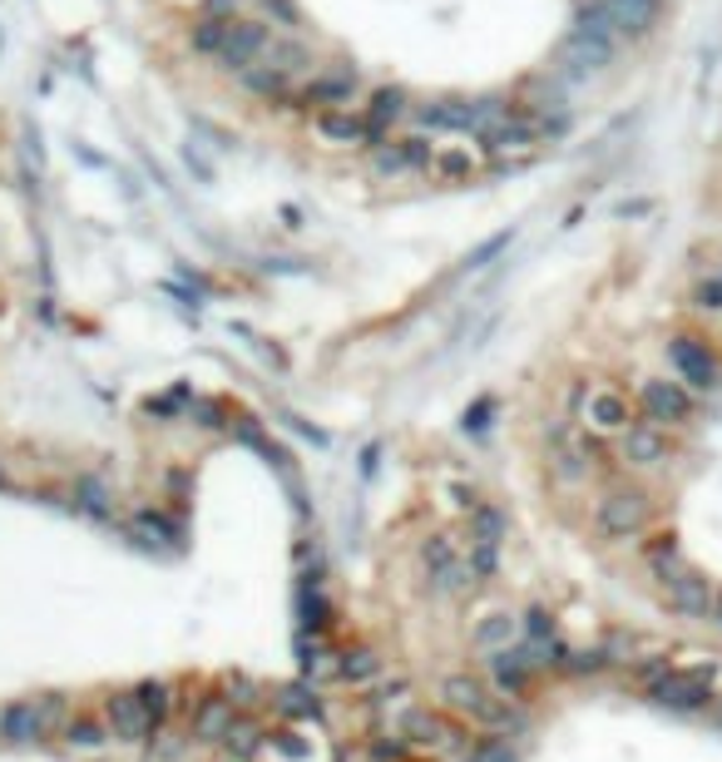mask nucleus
<instances>
[{
  "instance_id": "nucleus-36",
  "label": "nucleus",
  "mask_w": 722,
  "mask_h": 762,
  "mask_svg": "<svg viewBox=\"0 0 722 762\" xmlns=\"http://www.w3.org/2000/svg\"><path fill=\"white\" fill-rule=\"evenodd\" d=\"M188 748H193V738L178 732V728H168V722L154 732V738H148V758H154V762H178Z\"/></svg>"
},
{
  "instance_id": "nucleus-9",
  "label": "nucleus",
  "mask_w": 722,
  "mask_h": 762,
  "mask_svg": "<svg viewBox=\"0 0 722 762\" xmlns=\"http://www.w3.org/2000/svg\"><path fill=\"white\" fill-rule=\"evenodd\" d=\"M638 411L643 421L663 426V431H678V426L692 421V391L682 382H668V376H648L638 386Z\"/></svg>"
},
{
  "instance_id": "nucleus-3",
  "label": "nucleus",
  "mask_w": 722,
  "mask_h": 762,
  "mask_svg": "<svg viewBox=\"0 0 722 762\" xmlns=\"http://www.w3.org/2000/svg\"><path fill=\"white\" fill-rule=\"evenodd\" d=\"M356 95H362V69H356L352 59H332V65L312 69V75L297 85L292 104L312 119V114H322V109H352Z\"/></svg>"
},
{
  "instance_id": "nucleus-26",
  "label": "nucleus",
  "mask_w": 722,
  "mask_h": 762,
  "mask_svg": "<svg viewBox=\"0 0 722 762\" xmlns=\"http://www.w3.org/2000/svg\"><path fill=\"white\" fill-rule=\"evenodd\" d=\"M643 564H648L653 584H668V579H678V574L688 570V560H682V550H678L673 534H653V540L643 544Z\"/></svg>"
},
{
  "instance_id": "nucleus-15",
  "label": "nucleus",
  "mask_w": 722,
  "mask_h": 762,
  "mask_svg": "<svg viewBox=\"0 0 722 762\" xmlns=\"http://www.w3.org/2000/svg\"><path fill=\"white\" fill-rule=\"evenodd\" d=\"M312 134L322 139L326 148H366V154L376 148V134H371V124H366L362 104H352V109H322V114H312Z\"/></svg>"
},
{
  "instance_id": "nucleus-27",
  "label": "nucleus",
  "mask_w": 722,
  "mask_h": 762,
  "mask_svg": "<svg viewBox=\"0 0 722 762\" xmlns=\"http://www.w3.org/2000/svg\"><path fill=\"white\" fill-rule=\"evenodd\" d=\"M569 35H574V40H593V45H609V49H619V30H613L609 5H603V0H593V5H584L579 15H574Z\"/></svg>"
},
{
  "instance_id": "nucleus-25",
  "label": "nucleus",
  "mask_w": 722,
  "mask_h": 762,
  "mask_svg": "<svg viewBox=\"0 0 722 762\" xmlns=\"http://www.w3.org/2000/svg\"><path fill=\"white\" fill-rule=\"evenodd\" d=\"M381 653L371 649V643H346L342 653H336V663H332V673L342 683H352V688H362V683H371V678H381Z\"/></svg>"
},
{
  "instance_id": "nucleus-47",
  "label": "nucleus",
  "mask_w": 722,
  "mask_h": 762,
  "mask_svg": "<svg viewBox=\"0 0 722 762\" xmlns=\"http://www.w3.org/2000/svg\"><path fill=\"white\" fill-rule=\"evenodd\" d=\"M708 623H712V629H718V633H722V589H718V594H712V614H708Z\"/></svg>"
},
{
  "instance_id": "nucleus-30",
  "label": "nucleus",
  "mask_w": 722,
  "mask_h": 762,
  "mask_svg": "<svg viewBox=\"0 0 722 762\" xmlns=\"http://www.w3.org/2000/svg\"><path fill=\"white\" fill-rule=\"evenodd\" d=\"M273 708L282 713V718H316V713H322V698H316L312 683H287V688L273 693Z\"/></svg>"
},
{
  "instance_id": "nucleus-49",
  "label": "nucleus",
  "mask_w": 722,
  "mask_h": 762,
  "mask_svg": "<svg viewBox=\"0 0 722 762\" xmlns=\"http://www.w3.org/2000/svg\"><path fill=\"white\" fill-rule=\"evenodd\" d=\"M455 762H480V758H475V752H470V758H455Z\"/></svg>"
},
{
  "instance_id": "nucleus-45",
  "label": "nucleus",
  "mask_w": 722,
  "mask_h": 762,
  "mask_svg": "<svg viewBox=\"0 0 722 762\" xmlns=\"http://www.w3.org/2000/svg\"><path fill=\"white\" fill-rule=\"evenodd\" d=\"M451 500H455V505H460V510H465V515H470V510H475V505H480V490H475V485H451Z\"/></svg>"
},
{
  "instance_id": "nucleus-43",
  "label": "nucleus",
  "mask_w": 722,
  "mask_h": 762,
  "mask_svg": "<svg viewBox=\"0 0 722 762\" xmlns=\"http://www.w3.org/2000/svg\"><path fill=\"white\" fill-rule=\"evenodd\" d=\"M663 673H673V663H668V659H648V663H633V683H638L643 693H648L653 683L663 678Z\"/></svg>"
},
{
  "instance_id": "nucleus-18",
  "label": "nucleus",
  "mask_w": 722,
  "mask_h": 762,
  "mask_svg": "<svg viewBox=\"0 0 722 762\" xmlns=\"http://www.w3.org/2000/svg\"><path fill=\"white\" fill-rule=\"evenodd\" d=\"M0 742H5V748H35V742H49L40 698H10L5 708H0Z\"/></svg>"
},
{
  "instance_id": "nucleus-35",
  "label": "nucleus",
  "mask_w": 722,
  "mask_h": 762,
  "mask_svg": "<svg viewBox=\"0 0 722 762\" xmlns=\"http://www.w3.org/2000/svg\"><path fill=\"white\" fill-rule=\"evenodd\" d=\"M223 693L233 698V708H237V713H257L267 698H273V693H267L257 678H247V673H233V678L223 683Z\"/></svg>"
},
{
  "instance_id": "nucleus-13",
  "label": "nucleus",
  "mask_w": 722,
  "mask_h": 762,
  "mask_svg": "<svg viewBox=\"0 0 722 762\" xmlns=\"http://www.w3.org/2000/svg\"><path fill=\"white\" fill-rule=\"evenodd\" d=\"M267 40H273V25H263L257 15H237L233 25H227V40H223V49H218L213 65L223 69V75H243L247 65L263 59Z\"/></svg>"
},
{
  "instance_id": "nucleus-7",
  "label": "nucleus",
  "mask_w": 722,
  "mask_h": 762,
  "mask_svg": "<svg viewBox=\"0 0 722 762\" xmlns=\"http://www.w3.org/2000/svg\"><path fill=\"white\" fill-rule=\"evenodd\" d=\"M534 678H540V669L530 663L524 643H504V649L485 653V683H490L500 698L524 703V698H530V688H534Z\"/></svg>"
},
{
  "instance_id": "nucleus-33",
  "label": "nucleus",
  "mask_w": 722,
  "mask_h": 762,
  "mask_svg": "<svg viewBox=\"0 0 722 762\" xmlns=\"http://www.w3.org/2000/svg\"><path fill=\"white\" fill-rule=\"evenodd\" d=\"M75 510H85L89 520H109L114 515V500H109V485L99 481V475H79L75 481Z\"/></svg>"
},
{
  "instance_id": "nucleus-4",
  "label": "nucleus",
  "mask_w": 722,
  "mask_h": 762,
  "mask_svg": "<svg viewBox=\"0 0 722 762\" xmlns=\"http://www.w3.org/2000/svg\"><path fill=\"white\" fill-rule=\"evenodd\" d=\"M712 678H718L712 663H702V669H673L653 683L648 698L668 713H708L712 698H718V693H712Z\"/></svg>"
},
{
  "instance_id": "nucleus-24",
  "label": "nucleus",
  "mask_w": 722,
  "mask_h": 762,
  "mask_svg": "<svg viewBox=\"0 0 722 762\" xmlns=\"http://www.w3.org/2000/svg\"><path fill=\"white\" fill-rule=\"evenodd\" d=\"M263 59H267V65H277L282 75H292L297 85H302V75L316 65L312 45H307L302 35H273V40H267V49H263Z\"/></svg>"
},
{
  "instance_id": "nucleus-38",
  "label": "nucleus",
  "mask_w": 722,
  "mask_h": 762,
  "mask_svg": "<svg viewBox=\"0 0 722 762\" xmlns=\"http://www.w3.org/2000/svg\"><path fill=\"white\" fill-rule=\"evenodd\" d=\"M514 243V228H504V233H495V238H485V243L480 247H475V253L470 257H465V273H480V267H490L495 263V257H500L504 253V247H510Z\"/></svg>"
},
{
  "instance_id": "nucleus-51",
  "label": "nucleus",
  "mask_w": 722,
  "mask_h": 762,
  "mask_svg": "<svg viewBox=\"0 0 722 762\" xmlns=\"http://www.w3.org/2000/svg\"><path fill=\"white\" fill-rule=\"evenodd\" d=\"M0 481H5V475H0Z\"/></svg>"
},
{
  "instance_id": "nucleus-50",
  "label": "nucleus",
  "mask_w": 722,
  "mask_h": 762,
  "mask_svg": "<svg viewBox=\"0 0 722 762\" xmlns=\"http://www.w3.org/2000/svg\"><path fill=\"white\" fill-rule=\"evenodd\" d=\"M425 762H435V758H425Z\"/></svg>"
},
{
  "instance_id": "nucleus-16",
  "label": "nucleus",
  "mask_w": 722,
  "mask_h": 762,
  "mask_svg": "<svg viewBox=\"0 0 722 762\" xmlns=\"http://www.w3.org/2000/svg\"><path fill=\"white\" fill-rule=\"evenodd\" d=\"M362 114H366V124H371L376 144H386L391 129L406 124V119L415 114V99H411V89H406V85H376V89H366Z\"/></svg>"
},
{
  "instance_id": "nucleus-22",
  "label": "nucleus",
  "mask_w": 722,
  "mask_h": 762,
  "mask_svg": "<svg viewBox=\"0 0 722 762\" xmlns=\"http://www.w3.org/2000/svg\"><path fill=\"white\" fill-rule=\"evenodd\" d=\"M59 742H65L69 752H79V758H95V752H104L114 738H109V728H104L99 713H79L75 708V718L59 728Z\"/></svg>"
},
{
  "instance_id": "nucleus-11",
  "label": "nucleus",
  "mask_w": 722,
  "mask_h": 762,
  "mask_svg": "<svg viewBox=\"0 0 722 762\" xmlns=\"http://www.w3.org/2000/svg\"><path fill=\"white\" fill-rule=\"evenodd\" d=\"M243 718V713L233 708V698H227L223 688H203L193 698V713H188V738H193V748H223V738L233 732V722Z\"/></svg>"
},
{
  "instance_id": "nucleus-31",
  "label": "nucleus",
  "mask_w": 722,
  "mask_h": 762,
  "mask_svg": "<svg viewBox=\"0 0 722 762\" xmlns=\"http://www.w3.org/2000/svg\"><path fill=\"white\" fill-rule=\"evenodd\" d=\"M504 530H510V520H504L500 505L480 500V505L470 510V544H495V550H500V544H504Z\"/></svg>"
},
{
  "instance_id": "nucleus-42",
  "label": "nucleus",
  "mask_w": 722,
  "mask_h": 762,
  "mask_svg": "<svg viewBox=\"0 0 722 762\" xmlns=\"http://www.w3.org/2000/svg\"><path fill=\"white\" fill-rule=\"evenodd\" d=\"M540 639H554V619H549V609H524V643H540Z\"/></svg>"
},
{
  "instance_id": "nucleus-12",
  "label": "nucleus",
  "mask_w": 722,
  "mask_h": 762,
  "mask_svg": "<svg viewBox=\"0 0 722 762\" xmlns=\"http://www.w3.org/2000/svg\"><path fill=\"white\" fill-rule=\"evenodd\" d=\"M668 362H673V372H678V382L688 386V391H718L722 386V366H718V356L708 352L702 336H688V332L673 336Z\"/></svg>"
},
{
  "instance_id": "nucleus-46",
  "label": "nucleus",
  "mask_w": 722,
  "mask_h": 762,
  "mask_svg": "<svg viewBox=\"0 0 722 762\" xmlns=\"http://www.w3.org/2000/svg\"><path fill=\"white\" fill-rule=\"evenodd\" d=\"M203 15H218V20H237V0H203Z\"/></svg>"
},
{
  "instance_id": "nucleus-29",
  "label": "nucleus",
  "mask_w": 722,
  "mask_h": 762,
  "mask_svg": "<svg viewBox=\"0 0 722 762\" xmlns=\"http://www.w3.org/2000/svg\"><path fill=\"white\" fill-rule=\"evenodd\" d=\"M138 688V698H144V708H148V718H154V728H164L168 718H174V708H178V683H168V678H144V683H134Z\"/></svg>"
},
{
  "instance_id": "nucleus-32",
  "label": "nucleus",
  "mask_w": 722,
  "mask_h": 762,
  "mask_svg": "<svg viewBox=\"0 0 722 762\" xmlns=\"http://www.w3.org/2000/svg\"><path fill=\"white\" fill-rule=\"evenodd\" d=\"M227 25H233V20H218V15H203V10H198V20L188 25V45H193V55L218 59V49H223V40H227Z\"/></svg>"
},
{
  "instance_id": "nucleus-14",
  "label": "nucleus",
  "mask_w": 722,
  "mask_h": 762,
  "mask_svg": "<svg viewBox=\"0 0 722 762\" xmlns=\"http://www.w3.org/2000/svg\"><path fill=\"white\" fill-rule=\"evenodd\" d=\"M712 584L702 579L698 570H682L678 579H668V584H658V599H663V609L673 614V619H688V623H708V614H712Z\"/></svg>"
},
{
  "instance_id": "nucleus-28",
  "label": "nucleus",
  "mask_w": 722,
  "mask_h": 762,
  "mask_svg": "<svg viewBox=\"0 0 722 762\" xmlns=\"http://www.w3.org/2000/svg\"><path fill=\"white\" fill-rule=\"evenodd\" d=\"M263 742H267V738H263V728L253 722V713H243V718L233 722V732L223 738V748H218V752H223L227 762H253L257 752H263Z\"/></svg>"
},
{
  "instance_id": "nucleus-40",
  "label": "nucleus",
  "mask_w": 722,
  "mask_h": 762,
  "mask_svg": "<svg viewBox=\"0 0 722 762\" xmlns=\"http://www.w3.org/2000/svg\"><path fill=\"white\" fill-rule=\"evenodd\" d=\"M470 752L480 762H520V758H514V748H510V738H495V732H480Z\"/></svg>"
},
{
  "instance_id": "nucleus-2",
  "label": "nucleus",
  "mask_w": 722,
  "mask_h": 762,
  "mask_svg": "<svg viewBox=\"0 0 722 762\" xmlns=\"http://www.w3.org/2000/svg\"><path fill=\"white\" fill-rule=\"evenodd\" d=\"M648 520H653V500H648V490H638V485H613V490H603L599 505H593V534L609 544L643 534Z\"/></svg>"
},
{
  "instance_id": "nucleus-23",
  "label": "nucleus",
  "mask_w": 722,
  "mask_h": 762,
  "mask_svg": "<svg viewBox=\"0 0 722 762\" xmlns=\"http://www.w3.org/2000/svg\"><path fill=\"white\" fill-rule=\"evenodd\" d=\"M603 5H609V20H613V30H619V40H638L653 30L663 0H603Z\"/></svg>"
},
{
  "instance_id": "nucleus-17",
  "label": "nucleus",
  "mask_w": 722,
  "mask_h": 762,
  "mask_svg": "<svg viewBox=\"0 0 722 762\" xmlns=\"http://www.w3.org/2000/svg\"><path fill=\"white\" fill-rule=\"evenodd\" d=\"M619 455H623V465H633V471H658V465L673 455V441L663 426L633 421L629 431L619 435Z\"/></svg>"
},
{
  "instance_id": "nucleus-5",
  "label": "nucleus",
  "mask_w": 722,
  "mask_h": 762,
  "mask_svg": "<svg viewBox=\"0 0 722 762\" xmlns=\"http://www.w3.org/2000/svg\"><path fill=\"white\" fill-rule=\"evenodd\" d=\"M421 564L441 594H470L475 584H480L470 570V554H460V544H455L445 530H435L421 540Z\"/></svg>"
},
{
  "instance_id": "nucleus-37",
  "label": "nucleus",
  "mask_w": 722,
  "mask_h": 762,
  "mask_svg": "<svg viewBox=\"0 0 722 762\" xmlns=\"http://www.w3.org/2000/svg\"><path fill=\"white\" fill-rule=\"evenodd\" d=\"M510 639H514V619H510V614H490V619L475 629V643H480L485 653H490V649H504Z\"/></svg>"
},
{
  "instance_id": "nucleus-20",
  "label": "nucleus",
  "mask_w": 722,
  "mask_h": 762,
  "mask_svg": "<svg viewBox=\"0 0 722 762\" xmlns=\"http://www.w3.org/2000/svg\"><path fill=\"white\" fill-rule=\"evenodd\" d=\"M425 174H431L435 184H445V188L475 184V178H480V154H475L470 144H435L431 168H425Z\"/></svg>"
},
{
  "instance_id": "nucleus-21",
  "label": "nucleus",
  "mask_w": 722,
  "mask_h": 762,
  "mask_svg": "<svg viewBox=\"0 0 722 762\" xmlns=\"http://www.w3.org/2000/svg\"><path fill=\"white\" fill-rule=\"evenodd\" d=\"M237 85H243L253 99H263V104H287V99H297V79L282 75L277 65H267V59L247 65L243 75H237Z\"/></svg>"
},
{
  "instance_id": "nucleus-8",
  "label": "nucleus",
  "mask_w": 722,
  "mask_h": 762,
  "mask_svg": "<svg viewBox=\"0 0 722 762\" xmlns=\"http://www.w3.org/2000/svg\"><path fill=\"white\" fill-rule=\"evenodd\" d=\"M540 139H544L540 134V119H534L530 109H514L510 104L490 129H485V134H475V144H480V154H490L495 164H504L510 154H524V148H534Z\"/></svg>"
},
{
  "instance_id": "nucleus-44",
  "label": "nucleus",
  "mask_w": 722,
  "mask_h": 762,
  "mask_svg": "<svg viewBox=\"0 0 722 762\" xmlns=\"http://www.w3.org/2000/svg\"><path fill=\"white\" fill-rule=\"evenodd\" d=\"M692 302L708 307V312H722V273L708 277V283H698V292H692Z\"/></svg>"
},
{
  "instance_id": "nucleus-41",
  "label": "nucleus",
  "mask_w": 722,
  "mask_h": 762,
  "mask_svg": "<svg viewBox=\"0 0 722 762\" xmlns=\"http://www.w3.org/2000/svg\"><path fill=\"white\" fill-rule=\"evenodd\" d=\"M490 416H495V401H490V396H480L475 406H465L460 431H465V435H485V431H490Z\"/></svg>"
},
{
  "instance_id": "nucleus-10",
  "label": "nucleus",
  "mask_w": 722,
  "mask_h": 762,
  "mask_svg": "<svg viewBox=\"0 0 722 762\" xmlns=\"http://www.w3.org/2000/svg\"><path fill=\"white\" fill-rule=\"evenodd\" d=\"M99 718H104L109 738L114 742H148L154 738V718H148L144 698H138V688H114L99 698Z\"/></svg>"
},
{
  "instance_id": "nucleus-6",
  "label": "nucleus",
  "mask_w": 722,
  "mask_h": 762,
  "mask_svg": "<svg viewBox=\"0 0 722 762\" xmlns=\"http://www.w3.org/2000/svg\"><path fill=\"white\" fill-rule=\"evenodd\" d=\"M431 154H435V139L425 129L415 134H401V139H386V144L371 148V178L376 184H391L401 174H425L431 168Z\"/></svg>"
},
{
  "instance_id": "nucleus-34",
  "label": "nucleus",
  "mask_w": 722,
  "mask_h": 762,
  "mask_svg": "<svg viewBox=\"0 0 722 762\" xmlns=\"http://www.w3.org/2000/svg\"><path fill=\"white\" fill-rule=\"evenodd\" d=\"M257 10H263V25L273 20L277 25V35H302V10H297V0H253Z\"/></svg>"
},
{
  "instance_id": "nucleus-39",
  "label": "nucleus",
  "mask_w": 722,
  "mask_h": 762,
  "mask_svg": "<svg viewBox=\"0 0 722 762\" xmlns=\"http://www.w3.org/2000/svg\"><path fill=\"white\" fill-rule=\"evenodd\" d=\"M603 669H613L603 649H574L569 653V669H564V673H574V678H593V673H603Z\"/></svg>"
},
{
  "instance_id": "nucleus-19",
  "label": "nucleus",
  "mask_w": 722,
  "mask_h": 762,
  "mask_svg": "<svg viewBox=\"0 0 722 762\" xmlns=\"http://www.w3.org/2000/svg\"><path fill=\"white\" fill-rule=\"evenodd\" d=\"M584 426H589L593 435H623L633 426L629 396L613 391V386H593V391L584 396Z\"/></svg>"
},
{
  "instance_id": "nucleus-1",
  "label": "nucleus",
  "mask_w": 722,
  "mask_h": 762,
  "mask_svg": "<svg viewBox=\"0 0 722 762\" xmlns=\"http://www.w3.org/2000/svg\"><path fill=\"white\" fill-rule=\"evenodd\" d=\"M396 738L415 752H431V758H470L475 738H470V722L451 718L445 708H406L396 718Z\"/></svg>"
},
{
  "instance_id": "nucleus-48",
  "label": "nucleus",
  "mask_w": 722,
  "mask_h": 762,
  "mask_svg": "<svg viewBox=\"0 0 722 762\" xmlns=\"http://www.w3.org/2000/svg\"><path fill=\"white\" fill-rule=\"evenodd\" d=\"M712 718L722 722V693H718V698H712Z\"/></svg>"
}]
</instances>
